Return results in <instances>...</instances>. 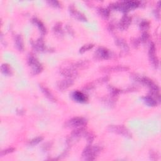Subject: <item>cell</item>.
I'll use <instances>...</instances> for the list:
<instances>
[{
  "label": "cell",
  "instance_id": "6da1fadb",
  "mask_svg": "<svg viewBox=\"0 0 161 161\" xmlns=\"http://www.w3.org/2000/svg\"><path fill=\"white\" fill-rule=\"evenodd\" d=\"M110 8L113 9H117L124 13L127 12V11L133 9L138 6H140V2L137 1H126L122 2L120 3H116L110 5Z\"/></svg>",
  "mask_w": 161,
  "mask_h": 161
},
{
  "label": "cell",
  "instance_id": "7a4b0ae2",
  "mask_svg": "<svg viewBox=\"0 0 161 161\" xmlns=\"http://www.w3.org/2000/svg\"><path fill=\"white\" fill-rule=\"evenodd\" d=\"M102 148L99 146H87L82 154L83 158L87 160H93L96 159L98 154L101 151Z\"/></svg>",
  "mask_w": 161,
  "mask_h": 161
},
{
  "label": "cell",
  "instance_id": "3957f363",
  "mask_svg": "<svg viewBox=\"0 0 161 161\" xmlns=\"http://www.w3.org/2000/svg\"><path fill=\"white\" fill-rule=\"evenodd\" d=\"M87 123V120L82 117H74L67 120L65 123V126L67 128H79L84 126Z\"/></svg>",
  "mask_w": 161,
  "mask_h": 161
},
{
  "label": "cell",
  "instance_id": "277c9868",
  "mask_svg": "<svg viewBox=\"0 0 161 161\" xmlns=\"http://www.w3.org/2000/svg\"><path fill=\"white\" fill-rule=\"evenodd\" d=\"M108 130L126 138L132 137V133L123 125H110L108 126Z\"/></svg>",
  "mask_w": 161,
  "mask_h": 161
},
{
  "label": "cell",
  "instance_id": "5b68a950",
  "mask_svg": "<svg viewBox=\"0 0 161 161\" xmlns=\"http://www.w3.org/2000/svg\"><path fill=\"white\" fill-rule=\"evenodd\" d=\"M28 64L32 68V74L33 75H37L40 73L43 70V67L42 64L38 61L35 57L30 55L28 59Z\"/></svg>",
  "mask_w": 161,
  "mask_h": 161
},
{
  "label": "cell",
  "instance_id": "8992f818",
  "mask_svg": "<svg viewBox=\"0 0 161 161\" xmlns=\"http://www.w3.org/2000/svg\"><path fill=\"white\" fill-rule=\"evenodd\" d=\"M95 57L96 59L98 60L108 59L112 57V53L106 48L100 47L96 51Z\"/></svg>",
  "mask_w": 161,
  "mask_h": 161
},
{
  "label": "cell",
  "instance_id": "52a82bcc",
  "mask_svg": "<svg viewBox=\"0 0 161 161\" xmlns=\"http://www.w3.org/2000/svg\"><path fill=\"white\" fill-rule=\"evenodd\" d=\"M155 46L153 42H151L148 50V56L152 65L155 67H158L159 66V59L155 55Z\"/></svg>",
  "mask_w": 161,
  "mask_h": 161
},
{
  "label": "cell",
  "instance_id": "ba28073f",
  "mask_svg": "<svg viewBox=\"0 0 161 161\" xmlns=\"http://www.w3.org/2000/svg\"><path fill=\"white\" fill-rule=\"evenodd\" d=\"M61 74L64 76V77H66L68 79H73L77 77L78 73L76 71V69L71 67V68H64L62 69L60 71Z\"/></svg>",
  "mask_w": 161,
  "mask_h": 161
},
{
  "label": "cell",
  "instance_id": "9c48e42d",
  "mask_svg": "<svg viewBox=\"0 0 161 161\" xmlns=\"http://www.w3.org/2000/svg\"><path fill=\"white\" fill-rule=\"evenodd\" d=\"M74 84V80L72 79H63L62 80H60L57 83V88L62 91H64L66 89H67L71 87Z\"/></svg>",
  "mask_w": 161,
  "mask_h": 161
},
{
  "label": "cell",
  "instance_id": "30bf717a",
  "mask_svg": "<svg viewBox=\"0 0 161 161\" xmlns=\"http://www.w3.org/2000/svg\"><path fill=\"white\" fill-rule=\"evenodd\" d=\"M132 22V18L128 15H125L121 19L118 24V27L122 30L127 29Z\"/></svg>",
  "mask_w": 161,
  "mask_h": 161
},
{
  "label": "cell",
  "instance_id": "8fae6325",
  "mask_svg": "<svg viewBox=\"0 0 161 161\" xmlns=\"http://www.w3.org/2000/svg\"><path fill=\"white\" fill-rule=\"evenodd\" d=\"M129 69V68L122 66H115L112 67H103L101 70L105 72H118V71H125Z\"/></svg>",
  "mask_w": 161,
  "mask_h": 161
},
{
  "label": "cell",
  "instance_id": "7c38bea8",
  "mask_svg": "<svg viewBox=\"0 0 161 161\" xmlns=\"http://www.w3.org/2000/svg\"><path fill=\"white\" fill-rule=\"evenodd\" d=\"M69 11H70V13L71 14V15L76 19L79 21H86L87 20L86 17L83 13L79 12V11H77L73 7H70Z\"/></svg>",
  "mask_w": 161,
  "mask_h": 161
},
{
  "label": "cell",
  "instance_id": "4fadbf2b",
  "mask_svg": "<svg viewBox=\"0 0 161 161\" xmlns=\"http://www.w3.org/2000/svg\"><path fill=\"white\" fill-rule=\"evenodd\" d=\"M72 96L73 99L79 103H85L88 100L86 95L80 91H74Z\"/></svg>",
  "mask_w": 161,
  "mask_h": 161
},
{
  "label": "cell",
  "instance_id": "5bb4252c",
  "mask_svg": "<svg viewBox=\"0 0 161 161\" xmlns=\"http://www.w3.org/2000/svg\"><path fill=\"white\" fill-rule=\"evenodd\" d=\"M86 132L87 131L84 129V126H83V127L77 128V129H76V130H74L72 132L71 138L72 139H78V138L81 137L82 136H84Z\"/></svg>",
  "mask_w": 161,
  "mask_h": 161
},
{
  "label": "cell",
  "instance_id": "9a60e30c",
  "mask_svg": "<svg viewBox=\"0 0 161 161\" xmlns=\"http://www.w3.org/2000/svg\"><path fill=\"white\" fill-rule=\"evenodd\" d=\"M115 43L117 45L118 47H120L123 52H128L129 50V47L126 43V42L125 41V40L121 39V38H118L115 40Z\"/></svg>",
  "mask_w": 161,
  "mask_h": 161
},
{
  "label": "cell",
  "instance_id": "2e32d148",
  "mask_svg": "<svg viewBox=\"0 0 161 161\" xmlns=\"http://www.w3.org/2000/svg\"><path fill=\"white\" fill-rule=\"evenodd\" d=\"M144 103L148 107H155L157 104V100L151 95H148L143 98Z\"/></svg>",
  "mask_w": 161,
  "mask_h": 161
},
{
  "label": "cell",
  "instance_id": "e0dca14e",
  "mask_svg": "<svg viewBox=\"0 0 161 161\" xmlns=\"http://www.w3.org/2000/svg\"><path fill=\"white\" fill-rule=\"evenodd\" d=\"M32 46L34 49L38 52H42L45 49V44L42 39H39L36 42L32 43Z\"/></svg>",
  "mask_w": 161,
  "mask_h": 161
},
{
  "label": "cell",
  "instance_id": "ac0fdd59",
  "mask_svg": "<svg viewBox=\"0 0 161 161\" xmlns=\"http://www.w3.org/2000/svg\"><path fill=\"white\" fill-rule=\"evenodd\" d=\"M40 89L42 91V93H43V95H45V96L46 98H48L51 101H54V102L55 101L56 99H55V97L54 96V95L52 94V93L48 88H47L45 86H40Z\"/></svg>",
  "mask_w": 161,
  "mask_h": 161
},
{
  "label": "cell",
  "instance_id": "d6986e66",
  "mask_svg": "<svg viewBox=\"0 0 161 161\" xmlns=\"http://www.w3.org/2000/svg\"><path fill=\"white\" fill-rule=\"evenodd\" d=\"M15 44L16 47L19 51H23L24 49V41L21 36L17 35L15 37Z\"/></svg>",
  "mask_w": 161,
  "mask_h": 161
},
{
  "label": "cell",
  "instance_id": "ffe728a7",
  "mask_svg": "<svg viewBox=\"0 0 161 161\" xmlns=\"http://www.w3.org/2000/svg\"><path fill=\"white\" fill-rule=\"evenodd\" d=\"M32 21L34 24L37 26V27L39 28L40 33L42 34V35H44V34L46 33V28L44 25L43 24V23L37 18H33L32 20Z\"/></svg>",
  "mask_w": 161,
  "mask_h": 161
},
{
  "label": "cell",
  "instance_id": "44dd1931",
  "mask_svg": "<svg viewBox=\"0 0 161 161\" xmlns=\"http://www.w3.org/2000/svg\"><path fill=\"white\" fill-rule=\"evenodd\" d=\"M1 70H2V72L5 75H6V76H9L11 74V73H12V71H11V67L7 64H2L1 67Z\"/></svg>",
  "mask_w": 161,
  "mask_h": 161
},
{
  "label": "cell",
  "instance_id": "7402d4cb",
  "mask_svg": "<svg viewBox=\"0 0 161 161\" xmlns=\"http://www.w3.org/2000/svg\"><path fill=\"white\" fill-rule=\"evenodd\" d=\"M98 12L99 15L104 18H108L110 16V10L108 9L99 8L98 9Z\"/></svg>",
  "mask_w": 161,
  "mask_h": 161
},
{
  "label": "cell",
  "instance_id": "603a6c76",
  "mask_svg": "<svg viewBox=\"0 0 161 161\" xmlns=\"http://www.w3.org/2000/svg\"><path fill=\"white\" fill-rule=\"evenodd\" d=\"M54 32L57 36H62L63 31L62 29V26L61 23H57L54 27Z\"/></svg>",
  "mask_w": 161,
  "mask_h": 161
},
{
  "label": "cell",
  "instance_id": "cb8c5ba5",
  "mask_svg": "<svg viewBox=\"0 0 161 161\" xmlns=\"http://www.w3.org/2000/svg\"><path fill=\"white\" fill-rule=\"evenodd\" d=\"M88 64L89 62L88 61H79V62H76V64H74V66H73L72 67H74V69H76L77 68H85L86 67V66H88Z\"/></svg>",
  "mask_w": 161,
  "mask_h": 161
},
{
  "label": "cell",
  "instance_id": "d4e9b609",
  "mask_svg": "<svg viewBox=\"0 0 161 161\" xmlns=\"http://www.w3.org/2000/svg\"><path fill=\"white\" fill-rule=\"evenodd\" d=\"M94 47V45L92 44V43H89V44H86V45H83V47L80 49L79 50V52L80 53H84L86 51H88L89 50L91 49L92 48H93Z\"/></svg>",
  "mask_w": 161,
  "mask_h": 161
},
{
  "label": "cell",
  "instance_id": "484cf974",
  "mask_svg": "<svg viewBox=\"0 0 161 161\" xmlns=\"http://www.w3.org/2000/svg\"><path fill=\"white\" fill-rule=\"evenodd\" d=\"M149 27H150V24H149L148 21H142L140 23V29L142 31L146 32V31L148 30Z\"/></svg>",
  "mask_w": 161,
  "mask_h": 161
},
{
  "label": "cell",
  "instance_id": "4316f807",
  "mask_svg": "<svg viewBox=\"0 0 161 161\" xmlns=\"http://www.w3.org/2000/svg\"><path fill=\"white\" fill-rule=\"evenodd\" d=\"M84 137H85V138L86 139L88 142L89 143V144H91L92 142L93 141V140H94V139H95V135H94L93 133H92V132H86Z\"/></svg>",
  "mask_w": 161,
  "mask_h": 161
},
{
  "label": "cell",
  "instance_id": "83f0119b",
  "mask_svg": "<svg viewBox=\"0 0 161 161\" xmlns=\"http://www.w3.org/2000/svg\"><path fill=\"white\" fill-rule=\"evenodd\" d=\"M110 94H111V96L113 98V97H115L117 96L119 93H120V90L114 88V87H111V86H110Z\"/></svg>",
  "mask_w": 161,
  "mask_h": 161
},
{
  "label": "cell",
  "instance_id": "f1b7e54d",
  "mask_svg": "<svg viewBox=\"0 0 161 161\" xmlns=\"http://www.w3.org/2000/svg\"><path fill=\"white\" fill-rule=\"evenodd\" d=\"M42 140H43V137H36V138H35V139H33V140H32L30 142V145H37L38 144H39Z\"/></svg>",
  "mask_w": 161,
  "mask_h": 161
},
{
  "label": "cell",
  "instance_id": "f546056e",
  "mask_svg": "<svg viewBox=\"0 0 161 161\" xmlns=\"http://www.w3.org/2000/svg\"><path fill=\"white\" fill-rule=\"evenodd\" d=\"M15 151V148H8L7 149H6V150H3L1 152V156H3L5 155H6V154H10V153H12L13 152H14Z\"/></svg>",
  "mask_w": 161,
  "mask_h": 161
},
{
  "label": "cell",
  "instance_id": "4dcf8cb0",
  "mask_svg": "<svg viewBox=\"0 0 161 161\" xmlns=\"http://www.w3.org/2000/svg\"><path fill=\"white\" fill-rule=\"evenodd\" d=\"M47 3L49 5L54 6V7H55V8H60L61 7L60 3L57 1H48V2H47Z\"/></svg>",
  "mask_w": 161,
  "mask_h": 161
},
{
  "label": "cell",
  "instance_id": "1f68e13d",
  "mask_svg": "<svg viewBox=\"0 0 161 161\" xmlns=\"http://www.w3.org/2000/svg\"><path fill=\"white\" fill-rule=\"evenodd\" d=\"M148 38H149V36H148V34L147 33V32H144L142 33V37L140 39V42H145L147 41Z\"/></svg>",
  "mask_w": 161,
  "mask_h": 161
},
{
  "label": "cell",
  "instance_id": "d6a6232c",
  "mask_svg": "<svg viewBox=\"0 0 161 161\" xmlns=\"http://www.w3.org/2000/svg\"><path fill=\"white\" fill-rule=\"evenodd\" d=\"M132 42L133 45L134 46V47H138V46L139 45V44H140V39H133V40H132Z\"/></svg>",
  "mask_w": 161,
  "mask_h": 161
},
{
  "label": "cell",
  "instance_id": "836d02e7",
  "mask_svg": "<svg viewBox=\"0 0 161 161\" xmlns=\"http://www.w3.org/2000/svg\"><path fill=\"white\" fill-rule=\"evenodd\" d=\"M151 159L152 160H157V159H158V156H157V154H155V153L154 152H151Z\"/></svg>",
  "mask_w": 161,
  "mask_h": 161
}]
</instances>
